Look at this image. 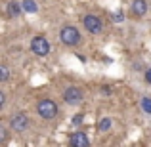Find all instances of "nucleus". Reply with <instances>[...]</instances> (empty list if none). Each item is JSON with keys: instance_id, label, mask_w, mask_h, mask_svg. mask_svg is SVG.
<instances>
[{"instance_id": "nucleus-3", "label": "nucleus", "mask_w": 151, "mask_h": 147, "mask_svg": "<svg viewBox=\"0 0 151 147\" xmlns=\"http://www.w3.org/2000/svg\"><path fill=\"white\" fill-rule=\"evenodd\" d=\"M50 50H52V44H50V40L46 37L37 34V37L31 38V52H33L35 55H38V57H46V55L50 54Z\"/></svg>"}, {"instance_id": "nucleus-13", "label": "nucleus", "mask_w": 151, "mask_h": 147, "mask_svg": "<svg viewBox=\"0 0 151 147\" xmlns=\"http://www.w3.org/2000/svg\"><path fill=\"white\" fill-rule=\"evenodd\" d=\"M140 107H142V111H144L145 115H151V98L149 96H144L140 99Z\"/></svg>"}, {"instance_id": "nucleus-12", "label": "nucleus", "mask_w": 151, "mask_h": 147, "mask_svg": "<svg viewBox=\"0 0 151 147\" xmlns=\"http://www.w3.org/2000/svg\"><path fill=\"white\" fill-rule=\"evenodd\" d=\"M12 78V71L8 65H4V63H0V82H8Z\"/></svg>"}, {"instance_id": "nucleus-18", "label": "nucleus", "mask_w": 151, "mask_h": 147, "mask_svg": "<svg viewBox=\"0 0 151 147\" xmlns=\"http://www.w3.org/2000/svg\"><path fill=\"white\" fill-rule=\"evenodd\" d=\"M4 103H6V94H4L2 90H0V109L4 107Z\"/></svg>"}, {"instance_id": "nucleus-10", "label": "nucleus", "mask_w": 151, "mask_h": 147, "mask_svg": "<svg viewBox=\"0 0 151 147\" xmlns=\"http://www.w3.org/2000/svg\"><path fill=\"white\" fill-rule=\"evenodd\" d=\"M96 128H98V132H109L111 128H113V118L111 117H101L100 120H98V124H96Z\"/></svg>"}, {"instance_id": "nucleus-9", "label": "nucleus", "mask_w": 151, "mask_h": 147, "mask_svg": "<svg viewBox=\"0 0 151 147\" xmlns=\"http://www.w3.org/2000/svg\"><path fill=\"white\" fill-rule=\"evenodd\" d=\"M6 14H8V17H19V15L23 14L21 4L15 2V0H10V2L6 4Z\"/></svg>"}, {"instance_id": "nucleus-7", "label": "nucleus", "mask_w": 151, "mask_h": 147, "mask_svg": "<svg viewBox=\"0 0 151 147\" xmlns=\"http://www.w3.org/2000/svg\"><path fill=\"white\" fill-rule=\"evenodd\" d=\"M147 11H149L147 0H132V2H130V15H132V17L142 19V17L147 15Z\"/></svg>"}, {"instance_id": "nucleus-1", "label": "nucleus", "mask_w": 151, "mask_h": 147, "mask_svg": "<svg viewBox=\"0 0 151 147\" xmlns=\"http://www.w3.org/2000/svg\"><path fill=\"white\" fill-rule=\"evenodd\" d=\"M37 113L40 115V117L44 118V120H52V118L58 117L59 107H58V103H55L54 99L44 98V99H40V101L37 103Z\"/></svg>"}, {"instance_id": "nucleus-5", "label": "nucleus", "mask_w": 151, "mask_h": 147, "mask_svg": "<svg viewBox=\"0 0 151 147\" xmlns=\"http://www.w3.org/2000/svg\"><path fill=\"white\" fill-rule=\"evenodd\" d=\"M29 126H31V118H29V115L23 113V111L15 113L14 117L10 118V128L14 130V132H17V134L25 132V130L29 128Z\"/></svg>"}, {"instance_id": "nucleus-2", "label": "nucleus", "mask_w": 151, "mask_h": 147, "mask_svg": "<svg viewBox=\"0 0 151 147\" xmlns=\"http://www.w3.org/2000/svg\"><path fill=\"white\" fill-rule=\"evenodd\" d=\"M59 40L65 46H77V44H81V40H82L81 31L75 25H63L61 31H59Z\"/></svg>"}, {"instance_id": "nucleus-8", "label": "nucleus", "mask_w": 151, "mask_h": 147, "mask_svg": "<svg viewBox=\"0 0 151 147\" xmlns=\"http://www.w3.org/2000/svg\"><path fill=\"white\" fill-rule=\"evenodd\" d=\"M69 145L71 147H90V138L86 132H82V130H77V132L69 134Z\"/></svg>"}, {"instance_id": "nucleus-11", "label": "nucleus", "mask_w": 151, "mask_h": 147, "mask_svg": "<svg viewBox=\"0 0 151 147\" xmlns=\"http://www.w3.org/2000/svg\"><path fill=\"white\" fill-rule=\"evenodd\" d=\"M21 8H23L25 14H37V11H38L37 0H21Z\"/></svg>"}, {"instance_id": "nucleus-19", "label": "nucleus", "mask_w": 151, "mask_h": 147, "mask_svg": "<svg viewBox=\"0 0 151 147\" xmlns=\"http://www.w3.org/2000/svg\"><path fill=\"white\" fill-rule=\"evenodd\" d=\"M101 94H105V96H109V94H111V88H109V86H105V88H101Z\"/></svg>"}, {"instance_id": "nucleus-16", "label": "nucleus", "mask_w": 151, "mask_h": 147, "mask_svg": "<svg viewBox=\"0 0 151 147\" xmlns=\"http://www.w3.org/2000/svg\"><path fill=\"white\" fill-rule=\"evenodd\" d=\"M82 120H84V115H82V113H78V115H75V117H73V124L75 126L82 124Z\"/></svg>"}, {"instance_id": "nucleus-17", "label": "nucleus", "mask_w": 151, "mask_h": 147, "mask_svg": "<svg viewBox=\"0 0 151 147\" xmlns=\"http://www.w3.org/2000/svg\"><path fill=\"white\" fill-rule=\"evenodd\" d=\"M144 80L147 82V84H151V67H149V69H145V71H144Z\"/></svg>"}, {"instance_id": "nucleus-15", "label": "nucleus", "mask_w": 151, "mask_h": 147, "mask_svg": "<svg viewBox=\"0 0 151 147\" xmlns=\"http://www.w3.org/2000/svg\"><path fill=\"white\" fill-rule=\"evenodd\" d=\"M111 19H113L115 23H122L126 19V15H124V11H122V10H117V11H113V14H111Z\"/></svg>"}, {"instance_id": "nucleus-14", "label": "nucleus", "mask_w": 151, "mask_h": 147, "mask_svg": "<svg viewBox=\"0 0 151 147\" xmlns=\"http://www.w3.org/2000/svg\"><path fill=\"white\" fill-rule=\"evenodd\" d=\"M8 140H10V130H8L6 126L0 122V145H4Z\"/></svg>"}, {"instance_id": "nucleus-4", "label": "nucleus", "mask_w": 151, "mask_h": 147, "mask_svg": "<svg viewBox=\"0 0 151 147\" xmlns=\"http://www.w3.org/2000/svg\"><path fill=\"white\" fill-rule=\"evenodd\" d=\"M82 27H84V31H88L90 34H101L103 33V21H101L100 15H96V14L82 15Z\"/></svg>"}, {"instance_id": "nucleus-6", "label": "nucleus", "mask_w": 151, "mask_h": 147, "mask_svg": "<svg viewBox=\"0 0 151 147\" xmlns=\"http://www.w3.org/2000/svg\"><path fill=\"white\" fill-rule=\"evenodd\" d=\"M84 99V90L81 86H67L63 90V101L69 103V105H78Z\"/></svg>"}]
</instances>
